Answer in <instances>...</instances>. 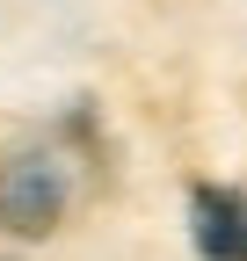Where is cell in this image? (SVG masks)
Returning <instances> with one entry per match:
<instances>
[{
    "instance_id": "cell-1",
    "label": "cell",
    "mask_w": 247,
    "mask_h": 261,
    "mask_svg": "<svg viewBox=\"0 0 247 261\" xmlns=\"http://www.w3.org/2000/svg\"><path fill=\"white\" fill-rule=\"evenodd\" d=\"M73 203V167L58 160L51 145H22L0 160V225L8 232H51Z\"/></svg>"
},
{
    "instance_id": "cell-2",
    "label": "cell",
    "mask_w": 247,
    "mask_h": 261,
    "mask_svg": "<svg viewBox=\"0 0 247 261\" xmlns=\"http://www.w3.org/2000/svg\"><path fill=\"white\" fill-rule=\"evenodd\" d=\"M189 218H196V247L211 261H247V196L240 189L196 181L189 189Z\"/></svg>"
}]
</instances>
